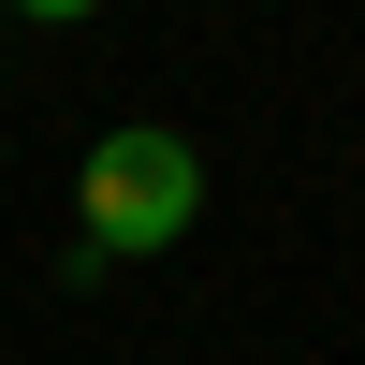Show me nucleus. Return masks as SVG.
Returning <instances> with one entry per match:
<instances>
[{"mask_svg": "<svg viewBox=\"0 0 365 365\" xmlns=\"http://www.w3.org/2000/svg\"><path fill=\"white\" fill-rule=\"evenodd\" d=\"M73 220H88L73 263H146V249H175V234L205 220V146L161 132V117H117V132L88 146V175H73Z\"/></svg>", "mask_w": 365, "mask_h": 365, "instance_id": "1", "label": "nucleus"}, {"mask_svg": "<svg viewBox=\"0 0 365 365\" xmlns=\"http://www.w3.org/2000/svg\"><path fill=\"white\" fill-rule=\"evenodd\" d=\"M0 15H29V29H73V15H103V0H0Z\"/></svg>", "mask_w": 365, "mask_h": 365, "instance_id": "2", "label": "nucleus"}]
</instances>
